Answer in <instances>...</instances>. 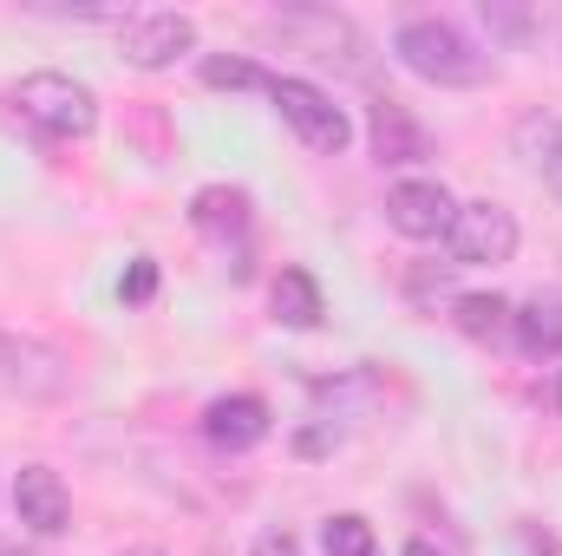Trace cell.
I'll return each mask as SVG.
<instances>
[{
	"label": "cell",
	"mask_w": 562,
	"mask_h": 556,
	"mask_svg": "<svg viewBox=\"0 0 562 556\" xmlns=\"http://www.w3.org/2000/svg\"><path fill=\"white\" fill-rule=\"evenodd\" d=\"M393 53L406 73H419L425 86H445V92H471V86H491L497 79V53H484L458 20L445 13H413L400 20L393 33Z\"/></svg>",
	"instance_id": "6da1fadb"
},
{
	"label": "cell",
	"mask_w": 562,
	"mask_h": 556,
	"mask_svg": "<svg viewBox=\"0 0 562 556\" xmlns=\"http://www.w3.org/2000/svg\"><path fill=\"white\" fill-rule=\"evenodd\" d=\"M13 105L40 138H92L99 132V99L72 73H26L13 86Z\"/></svg>",
	"instance_id": "7a4b0ae2"
},
{
	"label": "cell",
	"mask_w": 562,
	"mask_h": 556,
	"mask_svg": "<svg viewBox=\"0 0 562 556\" xmlns=\"http://www.w3.org/2000/svg\"><path fill=\"white\" fill-rule=\"evenodd\" d=\"M269 105H276L281 125L307 144V151L340 157V151L353 144V119H347L321 86H307V79H281V73H269Z\"/></svg>",
	"instance_id": "3957f363"
},
{
	"label": "cell",
	"mask_w": 562,
	"mask_h": 556,
	"mask_svg": "<svg viewBox=\"0 0 562 556\" xmlns=\"http://www.w3.org/2000/svg\"><path fill=\"white\" fill-rule=\"evenodd\" d=\"M517 236H524L517 216H510L504 203L477 197V203H458V216H451V230H445V249H451L458 269H497V263L517 256Z\"/></svg>",
	"instance_id": "277c9868"
},
{
	"label": "cell",
	"mask_w": 562,
	"mask_h": 556,
	"mask_svg": "<svg viewBox=\"0 0 562 556\" xmlns=\"http://www.w3.org/2000/svg\"><path fill=\"white\" fill-rule=\"evenodd\" d=\"M276 33L294 40V46H301L307 59H321V66L367 73V33H360L347 13H334V7H288V13H276Z\"/></svg>",
	"instance_id": "5b68a950"
},
{
	"label": "cell",
	"mask_w": 562,
	"mask_h": 556,
	"mask_svg": "<svg viewBox=\"0 0 562 556\" xmlns=\"http://www.w3.org/2000/svg\"><path fill=\"white\" fill-rule=\"evenodd\" d=\"M119 46H125V66H138V73H170L183 53H196V20H190V13H125Z\"/></svg>",
	"instance_id": "8992f818"
},
{
	"label": "cell",
	"mask_w": 562,
	"mask_h": 556,
	"mask_svg": "<svg viewBox=\"0 0 562 556\" xmlns=\"http://www.w3.org/2000/svg\"><path fill=\"white\" fill-rule=\"evenodd\" d=\"M72 387V367L59 347L46 341H20V334H0V393H20V400H53Z\"/></svg>",
	"instance_id": "52a82bcc"
},
{
	"label": "cell",
	"mask_w": 562,
	"mask_h": 556,
	"mask_svg": "<svg viewBox=\"0 0 562 556\" xmlns=\"http://www.w3.org/2000/svg\"><path fill=\"white\" fill-rule=\"evenodd\" d=\"M451 216H458V203H451V190L438 177H406V184L386 190V223L400 236H413V243H438L451 230Z\"/></svg>",
	"instance_id": "ba28073f"
},
{
	"label": "cell",
	"mask_w": 562,
	"mask_h": 556,
	"mask_svg": "<svg viewBox=\"0 0 562 556\" xmlns=\"http://www.w3.org/2000/svg\"><path fill=\"white\" fill-rule=\"evenodd\" d=\"M13 518L33 531V537H59L72 524V491L53 465H20L13 478Z\"/></svg>",
	"instance_id": "9c48e42d"
},
{
	"label": "cell",
	"mask_w": 562,
	"mask_h": 556,
	"mask_svg": "<svg viewBox=\"0 0 562 556\" xmlns=\"http://www.w3.org/2000/svg\"><path fill=\"white\" fill-rule=\"evenodd\" d=\"M269 432H276V413H269L262 393H223V400L203 407V438L216 452H256Z\"/></svg>",
	"instance_id": "30bf717a"
},
{
	"label": "cell",
	"mask_w": 562,
	"mask_h": 556,
	"mask_svg": "<svg viewBox=\"0 0 562 556\" xmlns=\"http://www.w3.org/2000/svg\"><path fill=\"white\" fill-rule=\"evenodd\" d=\"M367 138H373L380 164H419V157H431V132L413 119V105H400L393 92H380L367 105Z\"/></svg>",
	"instance_id": "8fae6325"
},
{
	"label": "cell",
	"mask_w": 562,
	"mask_h": 556,
	"mask_svg": "<svg viewBox=\"0 0 562 556\" xmlns=\"http://www.w3.org/2000/svg\"><path fill=\"white\" fill-rule=\"evenodd\" d=\"M510 341L530 360H557L562 354V294H530L510 308Z\"/></svg>",
	"instance_id": "7c38bea8"
},
{
	"label": "cell",
	"mask_w": 562,
	"mask_h": 556,
	"mask_svg": "<svg viewBox=\"0 0 562 556\" xmlns=\"http://www.w3.org/2000/svg\"><path fill=\"white\" fill-rule=\"evenodd\" d=\"M190 223L210 236V243H243L249 236V197L236 190V184H203L196 197H190Z\"/></svg>",
	"instance_id": "4fadbf2b"
},
{
	"label": "cell",
	"mask_w": 562,
	"mask_h": 556,
	"mask_svg": "<svg viewBox=\"0 0 562 556\" xmlns=\"http://www.w3.org/2000/svg\"><path fill=\"white\" fill-rule=\"evenodd\" d=\"M510 138H517V157L543 177V190L562 197V119L557 112H524Z\"/></svg>",
	"instance_id": "5bb4252c"
},
{
	"label": "cell",
	"mask_w": 562,
	"mask_h": 556,
	"mask_svg": "<svg viewBox=\"0 0 562 556\" xmlns=\"http://www.w3.org/2000/svg\"><path fill=\"white\" fill-rule=\"evenodd\" d=\"M269 301H276V321H281V327H294V334L321 327V314H327V301H321V281L307 276V269H281L276 288H269Z\"/></svg>",
	"instance_id": "9a60e30c"
},
{
	"label": "cell",
	"mask_w": 562,
	"mask_h": 556,
	"mask_svg": "<svg viewBox=\"0 0 562 556\" xmlns=\"http://www.w3.org/2000/svg\"><path fill=\"white\" fill-rule=\"evenodd\" d=\"M451 327L464 341H504L510 334V301L504 294H451Z\"/></svg>",
	"instance_id": "2e32d148"
},
{
	"label": "cell",
	"mask_w": 562,
	"mask_h": 556,
	"mask_svg": "<svg viewBox=\"0 0 562 556\" xmlns=\"http://www.w3.org/2000/svg\"><path fill=\"white\" fill-rule=\"evenodd\" d=\"M203 86H216V92H269V73L256 59H243V53H210Z\"/></svg>",
	"instance_id": "e0dca14e"
},
{
	"label": "cell",
	"mask_w": 562,
	"mask_h": 556,
	"mask_svg": "<svg viewBox=\"0 0 562 556\" xmlns=\"http://www.w3.org/2000/svg\"><path fill=\"white\" fill-rule=\"evenodd\" d=\"M321 551H327V556H380V537H373V524H367V518L340 511V518H327V524H321Z\"/></svg>",
	"instance_id": "ac0fdd59"
},
{
	"label": "cell",
	"mask_w": 562,
	"mask_h": 556,
	"mask_svg": "<svg viewBox=\"0 0 562 556\" xmlns=\"http://www.w3.org/2000/svg\"><path fill=\"white\" fill-rule=\"evenodd\" d=\"M150 288H157V263L138 256V263H132V276H125V301H150Z\"/></svg>",
	"instance_id": "d6986e66"
},
{
	"label": "cell",
	"mask_w": 562,
	"mask_h": 556,
	"mask_svg": "<svg viewBox=\"0 0 562 556\" xmlns=\"http://www.w3.org/2000/svg\"><path fill=\"white\" fill-rule=\"evenodd\" d=\"M249 556H301V544H294L288 531H262V537L249 544Z\"/></svg>",
	"instance_id": "ffe728a7"
},
{
	"label": "cell",
	"mask_w": 562,
	"mask_h": 556,
	"mask_svg": "<svg viewBox=\"0 0 562 556\" xmlns=\"http://www.w3.org/2000/svg\"><path fill=\"white\" fill-rule=\"evenodd\" d=\"M484 20H491L497 33H530V20H524V13H510V7H484Z\"/></svg>",
	"instance_id": "44dd1931"
},
{
	"label": "cell",
	"mask_w": 562,
	"mask_h": 556,
	"mask_svg": "<svg viewBox=\"0 0 562 556\" xmlns=\"http://www.w3.org/2000/svg\"><path fill=\"white\" fill-rule=\"evenodd\" d=\"M400 556H438V544H431V537H413V544H406Z\"/></svg>",
	"instance_id": "7402d4cb"
},
{
	"label": "cell",
	"mask_w": 562,
	"mask_h": 556,
	"mask_svg": "<svg viewBox=\"0 0 562 556\" xmlns=\"http://www.w3.org/2000/svg\"><path fill=\"white\" fill-rule=\"evenodd\" d=\"M125 556H164V551H150V544H144V551H125Z\"/></svg>",
	"instance_id": "603a6c76"
}]
</instances>
